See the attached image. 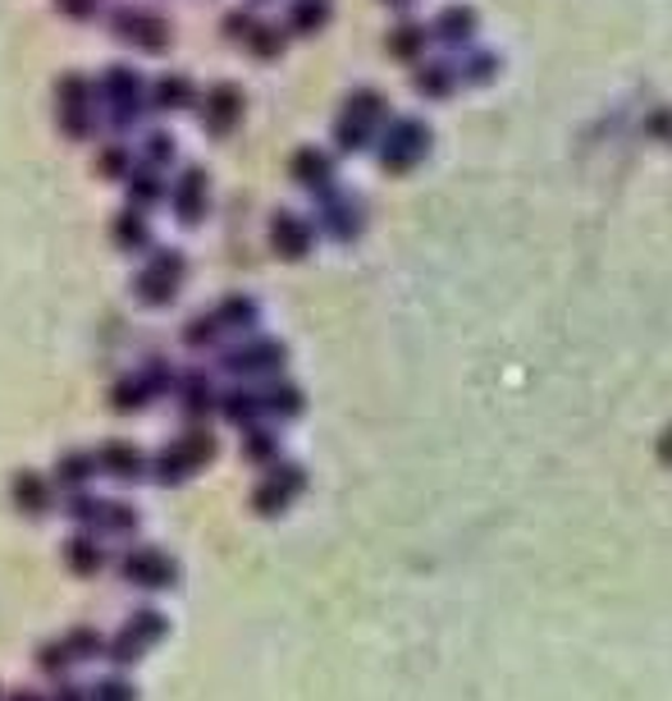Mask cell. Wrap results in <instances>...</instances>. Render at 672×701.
<instances>
[{
	"label": "cell",
	"mask_w": 672,
	"mask_h": 701,
	"mask_svg": "<svg viewBox=\"0 0 672 701\" xmlns=\"http://www.w3.org/2000/svg\"><path fill=\"white\" fill-rule=\"evenodd\" d=\"M316 234H329V238H339V244H352L357 234H362V225H366V211H362V202H357L352 193H344L339 184H329V188H321L316 193Z\"/></svg>",
	"instance_id": "8992f818"
},
{
	"label": "cell",
	"mask_w": 672,
	"mask_h": 701,
	"mask_svg": "<svg viewBox=\"0 0 672 701\" xmlns=\"http://www.w3.org/2000/svg\"><path fill=\"white\" fill-rule=\"evenodd\" d=\"M271 248L284 261H302L311 248H316V225L298 211H275L271 216Z\"/></svg>",
	"instance_id": "9c48e42d"
},
{
	"label": "cell",
	"mask_w": 672,
	"mask_h": 701,
	"mask_svg": "<svg viewBox=\"0 0 672 701\" xmlns=\"http://www.w3.org/2000/svg\"><path fill=\"white\" fill-rule=\"evenodd\" d=\"M476 10H466V5H448L435 14V24H431V41L444 51H462V47H472L476 41Z\"/></svg>",
	"instance_id": "30bf717a"
},
{
	"label": "cell",
	"mask_w": 672,
	"mask_h": 701,
	"mask_svg": "<svg viewBox=\"0 0 672 701\" xmlns=\"http://www.w3.org/2000/svg\"><path fill=\"white\" fill-rule=\"evenodd\" d=\"M110 238H115L120 253H147L151 248V221H147V211H138V207L115 211V221H110Z\"/></svg>",
	"instance_id": "e0dca14e"
},
{
	"label": "cell",
	"mask_w": 672,
	"mask_h": 701,
	"mask_svg": "<svg viewBox=\"0 0 672 701\" xmlns=\"http://www.w3.org/2000/svg\"><path fill=\"white\" fill-rule=\"evenodd\" d=\"M261 408H271L275 418H294V413L302 408V394L288 385V381H279V385H271V390L261 394Z\"/></svg>",
	"instance_id": "d6a6232c"
},
{
	"label": "cell",
	"mask_w": 672,
	"mask_h": 701,
	"mask_svg": "<svg viewBox=\"0 0 672 701\" xmlns=\"http://www.w3.org/2000/svg\"><path fill=\"white\" fill-rule=\"evenodd\" d=\"M242 111H248V97H242L238 83H215L201 93V124H207L211 138H229L242 124Z\"/></svg>",
	"instance_id": "52a82bcc"
},
{
	"label": "cell",
	"mask_w": 672,
	"mask_h": 701,
	"mask_svg": "<svg viewBox=\"0 0 672 701\" xmlns=\"http://www.w3.org/2000/svg\"><path fill=\"white\" fill-rule=\"evenodd\" d=\"M184 271H188V261L178 248H151L147 267L133 275V294H138L142 308H170L178 290H184Z\"/></svg>",
	"instance_id": "3957f363"
},
{
	"label": "cell",
	"mask_w": 672,
	"mask_h": 701,
	"mask_svg": "<svg viewBox=\"0 0 672 701\" xmlns=\"http://www.w3.org/2000/svg\"><path fill=\"white\" fill-rule=\"evenodd\" d=\"M431 147H435L431 124L416 120V115L385 120V128H379V134H375L379 170H385V174H408V170H416L425 157H431Z\"/></svg>",
	"instance_id": "6da1fadb"
},
{
	"label": "cell",
	"mask_w": 672,
	"mask_h": 701,
	"mask_svg": "<svg viewBox=\"0 0 672 701\" xmlns=\"http://www.w3.org/2000/svg\"><path fill=\"white\" fill-rule=\"evenodd\" d=\"M242 450H248L252 464H271V458H275V435L252 431V435H248V445H242Z\"/></svg>",
	"instance_id": "60d3db41"
},
{
	"label": "cell",
	"mask_w": 672,
	"mask_h": 701,
	"mask_svg": "<svg viewBox=\"0 0 672 701\" xmlns=\"http://www.w3.org/2000/svg\"><path fill=\"white\" fill-rule=\"evenodd\" d=\"M412 87H416V97H425V101H448V97L458 93V70H453V60H444V56H425V60H416Z\"/></svg>",
	"instance_id": "7c38bea8"
},
{
	"label": "cell",
	"mask_w": 672,
	"mask_h": 701,
	"mask_svg": "<svg viewBox=\"0 0 672 701\" xmlns=\"http://www.w3.org/2000/svg\"><path fill=\"white\" fill-rule=\"evenodd\" d=\"M211 458V435H201V431H192L188 441H174L161 458H155V472H161L165 481H178V477H188L192 468H201Z\"/></svg>",
	"instance_id": "8fae6325"
},
{
	"label": "cell",
	"mask_w": 672,
	"mask_h": 701,
	"mask_svg": "<svg viewBox=\"0 0 672 701\" xmlns=\"http://www.w3.org/2000/svg\"><path fill=\"white\" fill-rule=\"evenodd\" d=\"M55 120H60V134L70 143L92 138V128H97V83L83 78V74H64L55 83Z\"/></svg>",
	"instance_id": "277c9868"
},
{
	"label": "cell",
	"mask_w": 672,
	"mask_h": 701,
	"mask_svg": "<svg viewBox=\"0 0 672 701\" xmlns=\"http://www.w3.org/2000/svg\"><path fill=\"white\" fill-rule=\"evenodd\" d=\"M178 399H184L188 418H201L211 404V381L201 377V371H188V377H178Z\"/></svg>",
	"instance_id": "f546056e"
},
{
	"label": "cell",
	"mask_w": 672,
	"mask_h": 701,
	"mask_svg": "<svg viewBox=\"0 0 672 701\" xmlns=\"http://www.w3.org/2000/svg\"><path fill=\"white\" fill-rule=\"evenodd\" d=\"M288 174H294V184L321 193L334 184V157L321 147H302V151H294V161H288Z\"/></svg>",
	"instance_id": "9a60e30c"
},
{
	"label": "cell",
	"mask_w": 672,
	"mask_h": 701,
	"mask_svg": "<svg viewBox=\"0 0 672 701\" xmlns=\"http://www.w3.org/2000/svg\"><path fill=\"white\" fill-rule=\"evenodd\" d=\"M220 340H224V331H220L215 312H201V317H192L184 325V344H192V348H215Z\"/></svg>",
	"instance_id": "1f68e13d"
},
{
	"label": "cell",
	"mask_w": 672,
	"mask_h": 701,
	"mask_svg": "<svg viewBox=\"0 0 672 701\" xmlns=\"http://www.w3.org/2000/svg\"><path fill=\"white\" fill-rule=\"evenodd\" d=\"M645 134L663 147H672V106H659V111L645 115Z\"/></svg>",
	"instance_id": "8d00e7d4"
},
{
	"label": "cell",
	"mask_w": 672,
	"mask_h": 701,
	"mask_svg": "<svg viewBox=\"0 0 672 701\" xmlns=\"http://www.w3.org/2000/svg\"><path fill=\"white\" fill-rule=\"evenodd\" d=\"M298 487H302V472L298 468H279L271 481H261V487H257V509H265V514L284 509L288 500H294Z\"/></svg>",
	"instance_id": "7402d4cb"
},
{
	"label": "cell",
	"mask_w": 672,
	"mask_h": 701,
	"mask_svg": "<svg viewBox=\"0 0 672 701\" xmlns=\"http://www.w3.org/2000/svg\"><path fill=\"white\" fill-rule=\"evenodd\" d=\"M220 408H224V418L229 422H252L257 413H261V394H248V390H229L220 399Z\"/></svg>",
	"instance_id": "836d02e7"
},
{
	"label": "cell",
	"mask_w": 672,
	"mask_h": 701,
	"mask_svg": "<svg viewBox=\"0 0 672 701\" xmlns=\"http://www.w3.org/2000/svg\"><path fill=\"white\" fill-rule=\"evenodd\" d=\"M385 5H394V10H408V5H412V0H385Z\"/></svg>",
	"instance_id": "b9f144b4"
},
{
	"label": "cell",
	"mask_w": 672,
	"mask_h": 701,
	"mask_svg": "<svg viewBox=\"0 0 672 701\" xmlns=\"http://www.w3.org/2000/svg\"><path fill=\"white\" fill-rule=\"evenodd\" d=\"M211 312H215V321H220V331H224V335L257 325V303H252L248 294H229V298H220Z\"/></svg>",
	"instance_id": "cb8c5ba5"
},
{
	"label": "cell",
	"mask_w": 672,
	"mask_h": 701,
	"mask_svg": "<svg viewBox=\"0 0 672 701\" xmlns=\"http://www.w3.org/2000/svg\"><path fill=\"white\" fill-rule=\"evenodd\" d=\"M161 202H165L161 170H151V165H133V170H128V207H138V211H155Z\"/></svg>",
	"instance_id": "d6986e66"
},
{
	"label": "cell",
	"mask_w": 672,
	"mask_h": 701,
	"mask_svg": "<svg viewBox=\"0 0 672 701\" xmlns=\"http://www.w3.org/2000/svg\"><path fill=\"white\" fill-rule=\"evenodd\" d=\"M128 170H133L128 147H120V143H105V147L97 151V174H101V180H128Z\"/></svg>",
	"instance_id": "4dcf8cb0"
},
{
	"label": "cell",
	"mask_w": 672,
	"mask_h": 701,
	"mask_svg": "<svg viewBox=\"0 0 672 701\" xmlns=\"http://www.w3.org/2000/svg\"><path fill=\"white\" fill-rule=\"evenodd\" d=\"M101 468L105 472H115V477H124V481H133V477H142L147 472V458L133 450L128 441H115V445H105L101 450Z\"/></svg>",
	"instance_id": "4316f807"
},
{
	"label": "cell",
	"mask_w": 672,
	"mask_h": 701,
	"mask_svg": "<svg viewBox=\"0 0 672 701\" xmlns=\"http://www.w3.org/2000/svg\"><path fill=\"white\" fill-rule=\"evenodd\" d=\"M344 115L371 124L375 134H379V128H385V120H389V101H385V93H375V87H352L348 101H344Z\"/></svg>",
	"instance_id": "ffe728a7"
},
{
	"label": "cell",
	"mask_w": 672,
	"mask_h": 701,
	"mask_svg": "<svg viewBox=\"0 0 672 701\" xmlns=\"http://www.w3.org/2000/svg\"><path fill=\"white\" fill-rule=\"evenodd\" d=\"M92 468H97L92 454H64L60 458V481H64V487H83V481L92 477Z\"/></svg>",
	"instance_id": "e575fe53"
},
{
	"label": "cell",
	"mask_w": 672,
	"mask_h": 701,
	"mask_svg": "<svg viewBox=\"0 0 672 701\" xmlns=\"http://www.w3.org/2000/svg\"><path fill=\"white\" fill-rule=\"evenodd\" d=\"M165 197L174 202L178 225H201V221H207V211H211V180H207V170H201V165H188V170L174 180V188H170Z\"/></svg>",
	"instance_id": "ba28073f"
},
{
	"label": "cell",
	"mask_w": 672,
	"mask_h": 701,
	"mask_svg": "<svg viewBox=\"0 0 672 701\" xmlns=\"http://www.w3.org/2000/svg\"><path fill=\"white\" fill-rule=\"evenodd\" d=\"M453 70H458V83H472V87H485L489 78H499V51L489 47H462L453 51Z\"/></svg>",
	"instance_id": "ac0fdd59"
},
{
	"label": "cell",
	"mask_w": 672,
	"mask_h": 701,
	"mask_svg": "<svg viewBox=\"0 0 672 701\" xmlns=\"http://www.w3.org/2000/svg\"><path fill=\"white\" fill-rule=\"evenodd\" d=\"M110 399H115L120 408H142V404L151 399V394H147V385H142L138 377H124L115 390H110Z\"/></svg>",
	"instance_id": "d590c367"
},
{
	"label": "cell",
	"mask_w": 672,
	"mask_h": 701,
	"mask_svg": "<svg viewBox=\"0 0 672 701\" xmlns=\"http://www.w3.org/2000/svg\"><path fill=\"white\" fill-rule=\"evenodd\" d=\"M385 51L398 64H416V60H425V51H431V28H425L421 19H398L385 37Z\"/></svg>",
	"instance_id": "5bb4252c"
},
{
	"label": "cell",
	"mask_w": 672,
	"mask_h": 701,
	"mask_svg": "<svg viewBox=\"0 0 672 701\" xmlns=\"http://www.w3.org/2000/svg\"><path fill=\"white\" fill-rule=\"evenodd\" d=\"M124 578L151 587V582H170L174 568H170V559H165L161 551H133V555L124 559Z\"/></svg>",
	"instance_id": "603a6c76"
},
{
	"label": "cell",
	"mask_w": 672,
	"mask_h": 701,
	"mask_svg": "<svg viewBox=\"0 0 672 701\" xmlns=\"http://www.w3.org/2000/svg\"><path fill=\"white\" fill-rule=\"evenodd\" d=\"M329 14H334L329 0H294V5H288V19H284V33L311 37V33H321L329 24Z\"/></svg>",
	"instance_id": "44dd1931"
},
{
	"label": "cell",
	"mask_w": 672,
	"mask_h": 701,
	"mask_svg": "<svg viewBox=\"0 0 672 701\" xmlns=\"http://www.w3.org/2000/svg\"><path fill=\"white\" fill-rule=\"evenodd\" d=\"M284 37L288 33L279 24H261V19H257V24L242 33V47H248L252 60H279L284 56Z\"/></svg>",
	"instance_id": "d4e9b609"
},
{
	"label": "cell",
	"mask_w": 672,
	"mask_h": 701,
	"mask_svg": "<svg viewBox=\"0 0 672 701\" xmlns=\"http://www.w3.org/2000/svg\"><path fill=\"white\" fill-rule=\"evenodd\" d=\"M70 559H74V568H83V574H92V568L101 564V555H97V545L87 541V537L70 541Z\"/></svg>",
	"instance_id": "74e56055"
},
{
	"label": "cell",
	"mask_w": 672,
	"mask_h": 701,
	"mask_svg": "<svg viewBox=\"0 0 672 701\" xmlns=\"http://www.w3.org/2000/svg\"><path fill=\"white\" fill-rule=\"evenodd\" d=\"M174 161H178V143H174V134H170V128H151V134L142 138V165L165 170V165H174Z\"/></svg>",
	"instance_id": "f1b7e54d"
},
{
	"label": "cell",
	"mask_w": 672,
	"mask_h": 701,
	"mask_svg": "<svg viewBox=\"0 0 672 701\" xmlns=\"http://www.w3.org/2000/svg\"><path fill=\"white\" fill-rule=\"evenodd\" d=\"M105 28H110V37H115V41H124V47H133V51H147V56H165L170 41H174L170 19L155 14V10L124 5V10H115V14L105 19Z\"/></svg>",
	"instance_id": "5b68a950"
},
{
	"label": "cell",
	"mask_w": 672,
	"mask_h": 701,
	"mask_svg": "<svg viewBox=\"0 0 672 701\" xmlns=\"http://www.w3.org/2000/svg\"><path fill=\"white\" fill-rule=\"evenodd\" d=\"M371 143H375V128L339 111V120H334V147L339 151H366Z\"/></svg>",
	"instance_id": "83f0119b"
},
{
	"label": "cell",
	"mask_w": 672,
	"mask_h": 701,
	"mask_svg": "<svg viewBox=\"0 0 672 701\" xmlns=\"http://www.w3.org/2000/svg\"><path fill=\"white\" fill-rule=\"evenodd\" d=\"M224 367L238 371V377H271V371L284 367V344H275V340H252V344L234 348V354L224 358Z\"/></svg>",
	"instance_id": "4fadbf2b"
},
{
	"label": "cell",
	"mask_w": 672,
	"mask_h": 701,
	"mask_svg": "<svg viewBox=\"0 0 672 701\" xmlns=\"http://www.w3.org/2000/svg\"><path fill=\"white\" fill-rule=\"evenodd\" d=\"M192 101H197V87H192V78H184V74H165V78H155V83L147 87V106H151V111H161V115L188 111Z\"/></svg>",
	"instance_id": "2e32d148"
},
{
	"label": "cell",
	"mask_w": 672,
	"mask_h": 701,
	"mask_svg": "<svg viewBox=\"0 0 672 701\" xmlns=\"http://www.w3.org/2000/svg\"><path fill=\"white\" fill-rule=\"evenodd\" d=\"M257 24V14L252 10H229V14H224V24H220V33L224 37H234V41H242V33H248Z\"/></svg>",
	"instance_id": "ab89813d"
},
{
	"label": "cell",
	"mask_w": 672,
	"mask_h": 701,
	"mask_svg": "<svg viewBox=\"0 0 672 701\" xmlns=\"http://www.w3.org/2000/svg\"><path fill=\"white\" fill-rule=\"evenodd\" d=\"M55 10L64 19H74V24H92V19H97V0H55Z\"/></svg>",
	"instance_id": "f35d334b"
},
{
	"label": "cell",
	"mask_w": 672,
	"mask_h": 701,
	"mask_svg": "<svg viewBox=\"0 0 672 701\" xmlns=\"http://www.w3.org/2000/svg\"><path fill=\"white\" fill-rule=\"evenodd\" d=\"M97 106H105L110 128L128 134V128H138V115L147 111V83L128 64H110L97 83Z\"/></svg>",
	"instance_id": "7a4b0ae2"
},
{
	"label": "cell",
	"mask_w": 672,
	"mask_h": 701,
	"mask_svg": "<svg viewBox=\"0 0 672 701\" xmlns=\"http://www.w3.org/2000/svg\"><path fill=\"white\" fill-rule=\"evenodd\" d=\"M14 505L24 509V514L51 509V481L37 477V472H18V477H14Z\"/></svg>",
	"instance_id": "484cf974"
}]
</instances>
